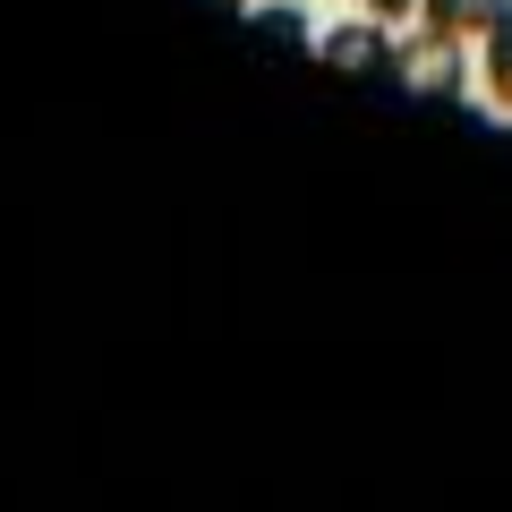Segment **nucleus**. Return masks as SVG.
<instances>
[{
    "label": "nucleus",
    "instance_id": "423d86ee",
    "mask_svg": "<svg viewBox=\"0 0 512 512\" xmlns=\"http://www.w3.org/2000/svg\"><path fill=\"white\" fill-rule=\"evenodd\" d=\"M367 9H376V18H410V9H419V0H367Z\"/></svg>",
    "mask_w": 512,
    "mask_h": 512
},
{
    "label": "nucleus",
    "instance_id": "39448f33",
    "mask_svg": "<svg viewBox=\"0 0 512 512\" xmlns=\"http://www.w3.org/2000/svg\"><path fill=\"white\" fill-rule=\"evenodd\" d=\"M256 26H265V43H291V52H299V43H308V26H299L291 9H265V18H256Z\"/></svg>",
    "mask_w": 512,
    "mask_h": 512
},
{
    "label": "nucleus",
    "instance_id": "20e7f679",
    "mask_svg": "<svg viewBox=\"0 0 512 512\" xmlns=\"http://www.w3.org/2000/svg\"><path fill=\"white\" fill-rule=\"evenodd\" d=\"M487 86H495V103L512 111V35H495V52H487Z\"/></svg>",
    "mask_w": 512,
    "mask_h": 512
},
{
    "label": "nucleus",
    "instance_id": "f257e3e1",
    "mask_svg": "<svg viewBox=\"0 0 512 512\" xmlns=\"http://www.w3.org/2000/svg\"><path fill=\"white\" fill-rule=\"evenodd\" d=\"M316 60L342 69V77H393V69H402V43H384V26L350 18V26H333V35H325V52H316Z\"/></svg>",
    "mask_w": 512,
    "mask_h": 512
},
{
    "label": "nucleus",
    "instance_id": "f03ea898",
    "mask_svg": "<svg viewBox=\"0 0 512 512\" xmlns=\"http://www.w3.org/2000/svg\"><path fill=\"white\" fill-rule=\"evenodd\" d=\"M402 77L419 94H436V103H453V94H461V43L436 35V26H419V35L402 43Z\"/></svg>",
    "mask_w": 512,
    "mask_h": 512
},
{
    "label": "nucleus",
    "instance_id": "7ed1b4c3",
    "mask_svg": "<svg viewBox=\"0 0 512 512\" xmlns=\"http://www.w3.org/2000/svg\"><path fill=\"white\" fill-rule=\"evenodd\" d=\"M419 18L453 43H495L512 35V0H419Z\"/></svg>",
    "mask_w": 512,
    "mask_h": 512
}]
</instances>
